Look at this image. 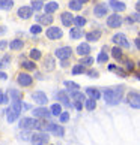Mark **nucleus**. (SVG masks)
<instances>
[{"mask_svg": "<svg viewBox=\"0 0 140 145\" xmlns=\"http://www.w3.org/2000/svg\"><path fill=\"white\" fill-rule=\"evenodd\" d=\"M72 23H74L75 25H77L78 29H82V27H84V25H86V23H88V20H86L84 17H74Z\"/></svg>", "mask_w": 140, "mask_h": 145, "instance_id": "29", "label": "nucleus"}, {"mask_svg": "<svg viewBox=\"0 0 140 145\" xmlns=\"http://www.w3.org/2000/svg\"><path fill=\"white\" fill-rule=\"evenodd\" d=\"M134 44H136V48L139 50V46H140V40H139V37H136V40H134Z\"/></svg>", "mask_w": 140, "mask_h": 145, "instance_id": "53", "label": "nucleus"}, {"mask_svg": "<svg viewBox=\"0 0 140 145\" xmlns=\"http://www.w3.org/2000/svg\"><path fill=\"white\" fill-rule=\"evenodd\" d=\"M94 14L96 17H104V15H107V5L105 3H98L94 9Z\"/></svg>", "mask_w": 140, "mask_h": 145, "instance_id": "17", "label": "nucleus"}, {"mask_svg": "<svg viewBox=\"0 0 140 145\" xmlns=\"http://www.w3.org/2000/svg\"><path fill=\"white\" fill-rule=\"evenodd\" d=\"M54 56L57 58H60V60H66V58H69L72 56V50L69 46H62V48H57Z\"/></svg>", "mask_w": 140, "mask_h": 145, "instance_id": "8", "label": "nucleus"}, {"mask_svg": "<svg viewBox=\"0 0 140 145\" xmlns=\"http://www.w3.org/2000/svg\"><path fill=\"white\" fill-rule=\"evenodd\" d=\"M84 105H86V108H88V111H94L95 108H96V100H94V99H86L84 100Z\"/></svg>", "mask_w": 140, "mask_h": 145, "instance_id": "33", "label": "nucleus"}, {"mask_svg": "<svg viewBox=\"0 0 140 145\" xmlns=\"http://www.w3.org/2000/svg\"><path fill=\"white\" fill-rule=\"evenodd\" d=\"M44 67L47 69V71H53V69L56 67V63H54V57L53 56H47L45 58H44Z\"/></svg>", "mask_w": 140, "mask_h": 145, "instance_id": "19", "label": "nucleus"}, {"mask_svg": "<svg viewBox=\"0 0 140 145\" xmlns=\"http://www.w3.org/2000/svg\"><path fill=\"white\" fill-rule=\"evenodd\" d=\"M63 85H65V87H68L71 91H77V90L80 88V85H78L77 82H72V81H65V82H63Z\"/></svg>", "mask_w": 140, "mask_h": 145, "instance_id": "35", "label": "nucleus"}, {"mask_svg": "<svg viewBox=\"0 0 140 145\" xmlns=\"http://www.w3.org/2000/svg\"><path fill=\"white\" fill-rule=\"evenodd\" d=\"M8 94H9V97L12 99V102H21V93L17 88H9Z\"/></svg>", "mask_w": 140, "mask_h": 145, "instance_id": "25", "label": "nucleus"}, {"mask_svg": "<svg viewBox=\"0 0 140 145\" xmlns=\"http://www.w3.org/2000/svg\"><path fill=\"white\" fill-rule=\"evenodd\" d=\"M30 141L33 142V145H47L48 141H50V136L44 132H38L30 136Z\"/></svg>", "mask_w": 140, "mask_h": 145, "instance_id": "3", "label": "nucleus"}, {"mask_svg": "<svg viewBox=\"0 0 140 145\" xmlns=\"http://www.w3.org/2000/svg\"><path fill=\"white\" fill-rule=\"evenodd\" d=\"M71 97L74 99V102H82V103L86 100L84 99V94L80 93V91H71Z\"/></svg>", "mask_w": 140, "mask_h": 145, "instance_id": "30", "label": "nucleus"}, {"mask_svg": "<svg viewBox=\"0 0 140 145\" xmlns=\"http://www.w3.org/2000/svg\"><path fill=\"white\" fill-rule=\"evenodd\" d=\"M42 8H44V5L41 3V0H33L32 2V6H30L32 10H41Z\"/></svg>", "mask_w": 140, "mask_h": 145, "instance_id": "39", "label": "nucleus"}, {"mask_svg": "<svg viewBox=\"0 0 140 145\" xmlns=\"http://www.w3.org/2000/svg\"><path fill=\"white\" fill-rule=\"evenodd\" d=\"M89 52H90L89 44H80V45L77 46V54H78V56L84 57V56H89Z\"/></svg>", "mask_w": 140, "mask_h": 145, "instance_id": "20", "label": "nucleus"}, {"mask_svg": "<svg viewBox=\"0 0 140 145\" xmlns=\"http://www.w3.org/2000/svg\"><path fill=\"white\" fill-rule=\"evenodd\" d=\"M68 8L71 9V10H82L83 8V5H80L77 0H71V2L68 3Z\"/></svg>", "mask_w": 140, "mask_h": 145, "instance_id": "32", "label": "nucleus"}, {"mask_svg": "<svg viewBox=\"0 0 140 145\" xmlns=\"http://www.w3.org/2000/svg\"><path fill=\"white\" fill-rule=\"evenodd\" d=\"M100 37H101L100 30H92V31H89V33H86V39H88L89 42H96Z\"/></svg>", "mask_w": 140, "mask_h": 145, "instance_id": "24", "label": "nucleus"}, {"mask_svg": "<svg viewBox=\"0 0 140 145\" xmlns=\"http://www.w3.org/2000/svg\"><path fill=\"white\" fill-rule=\"evenodd\" d=\"M111 56H113V58H116V60H121L122 58V51H121V48L119 46H115L111 50Z\"/></svg>", "mask_w": 140, "mask_h": 145, "instance_id": "36", "label": "nucleus"}, {"mask_svg": "<svg viewBox=\"0 0 140 145\" xmlns=\"http://www.w3.org/2000/svg\"><path fill=\"white\" fill-rule=\"evenodd\" d=\"M107 25H109L110 29H117L122 25V17L117 14H113L110 15L109 18H107Z\"/></svg>", "mask_w": 140, "mask_h": 145, "instance_id": "6", "label": "nucleus"}, {"mask_svg": "<svg viewBox=\"0 0 140 145\" xmlns=\"http://www.w3.org/2000/svg\"><path fill=\"white\" fill-rule=\"evenodd\" d=\"M45 130L53 133V135H56V136H63V133H65L63 127L60 124H56V123H48L47 127H45Z\"/></svg>", "mask_w": 140, "mask_h": 145, "instance_id": "7", "label": "nucleus"}, {"mask_svg": "<svg viewBox=\"0 0 140 145\" xmlns=\"http://www.w3.org/2000/svg\"><path fill=\"white\" fill-rule=\"evenodd\" d=\"M21 66H23V69H26V71H35V69H36V63H33V61H23V63H21Z\"/></svg>", "mask_w": 140, "mask_h": 145, "instance_id": "34", "label": "nucleus"}, {"mask_svg": "<svg viewBox=\"0 0 140 145\" xmlns=\"http://www.w3.org/2000/svg\"><path fill=\"white\" fill-rule=\"evenodd\" d=\"M127 69H128V71H133V69H134V63L131 60H127Z\"/></svg>", "mask_w": 140, "mask_h": 145, "instance_id": "50", "label": "nucleus"}, {"mask_svg": "<svg viewBox=\"0 0 140 145\" xmlns=\"http://www.w3.org/2000/svg\"><path fill=\"white\" fill-rule=\"evenodd\" d=\"M50 114H51V115H60V114H62V106H60V103H54V105H51V108H50Z\"/></svg>", "mask_w": 140, "mask_h": 145, "instance_id": "31", "label": "nucleus"}, {"mask_svg": "<svg viewBox=\"0 0 140 145\" xmlns=\"http://www.w3.org/2000/svg\"><path fill=\"white\" fill-rule=\"evenodd\" d=\"M18 17L20 18H23V20H27V18H30L32 15H33V10L30 9V6H21L20 9H18Z\"/></svg>", "mask_w": 140, "mask_h": 145, "instance_id": "13", "label": "nucleus"}, {"mask_svg": "<svg viewBox=\"0 0 140 145\" xmlns=\"http://www.w3.org/2000/svg\"><path fill=\"white\" fill-rule=\"evenodd\" d=\"M107 61H109V56L104 51H101L98 54V57H96V63H107Z\"/></svg>", "mask_w": 140, "mask_h": 145, "instance_id": "38", "label": "nucleus"}, {"mask_svg": "<svg viewBox=\"0 0 140 145\" xmlns=\"http://www.w3.org/2000/svg\"><path fill=\"white\" fill-rule=\"evenodd\" d=\"M17 82L21 85V87H30L32 82H33V79H32L30 75L23 72V73H20L18 76H17Z\"/></svg>", "mask_w": 140, "mask_h": 145, "instance_id": "9", "label": "nucleus"}, {"mask_svg": "<svg viewBox=\"0 0 140 145\" xmlns=\"http://www.w3.org/2000/svg\"><path fill=\"white\" fill-rule=\"evenodd\" d=\"M32 112H33V115H35L36 118H45V120H47V118L51 117L50 111L45 109V108H36V109H33Z\"/></svg>", "mask_w": 140, "mask_h": 145, "instance_id": "14", "label": "nucleus"}, {"mask_svg": "<svg viewBox=\"0 0 140 145\" xmlns=\"http://www.w3.org/2000/svg\"><path fill=\"white\" fill-rule=\"evenodd\" d=\"M41 31H42V27L39 24H35V25H32V27H30V33H33V35H39Z\"/></svg>", "mask_w": 140, "mask_h": 145, "instance_id": "42", "label": "nucleus"}, {"mask_svg": "<svg viewBox=\"0 0 140 145\" xmlns=\"http://www.w3.org/2000/svg\"><path fill=\"white\" fill-rule=\"evenodd\" d=\"M139 20H140L139 12H136V14H134V17L131 15V17H128V18H127V23H128V24H133V23H137Z\"/></svg>", "mask_w": 140, "mask_h": 145, "instance_id": "43", "label": "nucleus"}, {"mask_svg": "<svg viewBox=\"0 0 140 145\" xmlns=\"http://www.w3.org/2000/svg\"><path fill=\"white\" fill-rule=\"evenodd\" d=\"M86 94H88L90 99H94V100H98L101 97V91L96 90V88H92V87L86 88Z\"/></svg>", "mask_w": 140, "mask_h": 145, "instance_id": "23", "label": "nucleus"}, {"mask_svg": "<svg viewBox=\"0 0 140 145\" xmlns=\"http://www.w3.org/2000/svg\"><path fill=\"white\" fill-rule=\"evenodd\" d=\"M36 21H38V24L39 25H48V24H51L53 23V17L51 15H36Z\"/></svg>", "mask_w": 140, "mask_h": 145, "instance_id": "16", "label": "nucleus"}, {"mask_svg": "<svg viewBox=\"0 0 140 145\" xmlns=\"http://www.w3.org/2000/svg\"><path fill=\"white\" fill-rule=\"evenodd\" d=\"M139 9H140V2L136 3V10H137V12H139Z\"/></svg>", "mask_w": 140, "mask_h": 145, "instance_id": "56", "label": "nucleus"}, {"mask_svg": "<svg viewBox=\"0 0 140 145\" xmlns=\"http://www.w3.org/2000/svg\"><path fill=\"white\" fill-rule=\"evenodd\" d=\"M30 133L29 132H26V133H21V135H20V139H21V141H29V139H30Z\"/></svg>", "mask_w": 140, "mask_h": 145, "instance_id": "47", "label": "nucleus"}, {"mask_svg": "<svg viewBox=\"0 0 140 145\" xmlns=\"http://www.w3.org/2000/svg\"><path fill=\"white\" fill-rule=\"evenodd\" d=\"M59 120H60V123H66L69 120V114L65 111V112H62L60 115H59Z\"/></svg>", "mask_w": 140, "mask_h": 145, "instance_id": "44", "label": "nucleus"}, {"mask_svg": "<svg viewBox=\"0 0 140 145\" xmlns=\"http://www.w3.org/2000/svg\"><path fill=\"white\" fill-rule=\"evenodd\" d=\"M12 6H14L12 0H0V9L2 10H9L12 9Z\"/></svg>", "mask_w": 140, "mask_h": 145, "instance_id": "28", "label": "nucleus"}, {"mask_svg": "<svg viewBox=\"0 0 140 145\" xmlns=\"http://www.w3.org/2000/svg\"><path fill=\"white\" fill-rule=\"evenodd\" d=\"M57 99L60 100V103H62L63 106H66V108H69V106H71V102H69V97L66 96L65 91H59V93H57Z\"/></svg>", "mask_w": 140, "mask_h": 145, "instance_id": "21", "label": "nucleus"}, {"mask_svg": "<svg viewBox=\"0 0 140 145\" xmlns=\"http://www.w3.org/2000/svg\"><path fill=\"white\" fill-rule=\"evenodd\" d=\"M88 75H89L90 78H98V76H100V73L96 72V71H94V69H92V71H89V72H88Z\"/></svg>", "mask_w": 140, "mask_h": 145, "instance_id": "48", "label": "nucleus"}, {"mask_svg": "<svg viewBox=\"0 0 140 145\" xmlns=\"http://www.w3.org/2000/svg\"><path fill=\"white\" fill-rule=\"evenodd\" d=\"M9 60H11V57L9 56H5V58L2 61H0V69H2L3 66H8V63H9Z\"/></svg>", "mask_w": 140, "mask_h": 145, "instance_id": "46", "label": "nucleus"}, {"mask_svg": "<svg viewBox=\"0 0 140 145\" xmlns=\"http://www.w3.org/2000/svg\"><path fill=\"white\" fill-rule=\"evenodd\" d=\"M32 97H33V100L38 105H45L48 102V97H47V94L44 91H33V93H32Z\"/></svg>", "mask_w": 140, "mask_h": 145, "instance_id": "10", "label": "nucleus"}, {"mask_svg": "<svg viewBox=\"0 0 140 145\" xmlns=\"http://www.w3.org/2000/svg\"><path fill=\"white\" fill-rule=\"evenodd\" d=\"M8 96H5L3 94V91H0V105H5V103H8Z\"/></svg>", "mask_w": 140, "mask_h": 145, "instance_id": "45", "label": "nucleus"}, {"mask_svg": "<svg viewBox=\"0 0 140 145\" xmlns=\"http://www.w3.org/2000/svg\"><path fill=\"white\" fill-rule=\"evenodd\" d=\"M8 46V44H6V40H0V50H5V48Z\"/></svg>", "mask_w": 140, "mask_h": 145, "instance_id": "51", "label": "nucleus"}, {"mask_svg": "<svg viewBox=\"0 0 140 145\" xmlns=\"http://www.w3.org/2000/svg\"><path fill=\"white\" fill-rule=\"evenodd\" d=\"M35 123H36L35 118L24 117V118H21V121H20V127L24 129V130H30V129H35Z\"/></svg>", "mask_w": 140, "mask_h": 145, "instance_id": "12", "label": "nucleus"}, {"mask_svg": "<svg viewBox=\"0 0 140 145\" xmlns=\"http://www.w3.org/2000/svg\"><path fill=\"white\" fill-rule=\"evenodd\" d=\"M77 2H78L80 5H83V3H88V2H89V0H77Z\"/></svg>", "mask_w": 140, "mask_h": 145, "instance_id": "55", "label": "nucleus"}, {"mask_svg": "<svg viewBox=\"0 0 140 145\" xmlns=\"http://www.w3.org/2000/svg\"><path fill=\"white\" fill-rule=\"evenodd\" d=\"M44 9H45L47 15H51L53 12H56V10L59 9V3H56V2H48L47 5H44Z\"/></svg>", "mask_w": 140, "mask_h": 145, "instance_id": "22", "label": "nucleus"}, {"mask_svg": "<svg viewBox=\"0 0 140 145\" xmlns=\"http://www.w3.org/2000/svg\"><path fill=\"white\" fill-rule=\"evenodd\" d=\"M115 69H116L115 64H109V71H115Z\"/></svg>", "mask_w": 140, "mask_h": 145, "instance_id": "54", "label": "nucleus"}, {"mask_svg": "<svg viewBox=\"0 0 140 145\" xmlns=\"http://www.w3.org/2000/svg\"><path fill=\"white\" fill-rule=\"evenodd\" d=\"M109 5H110V8H111L113 10H116V12H123V10L127 9L125 3L119 2V0H110Z\"/></svg>", "mask_w": 140, "mask_h": 145, "instance_id": "15", "label": "nucleus"}, {"mask_svg": "<svg viewBox=\"0 0 140 145\" xmlns=\"http://www.w3.org/2000/svg\"><path fill=\"white\" fill-rule=\"evenodd\" d=\"M21 103H23V102H12V106H11L9 109L5 111V112H6V118H8L9 123H14L18 118L20 112H21Z\"/></svg>", "mask_w": 140, "mask_h": 145, "instance_id": "2", "label": "nucleus"}, {"mask_svg": "<svg viewBox=\"0 0 140 145\" xmlns=\"http://www.w3.org/2000/svg\"><path fill=\"white\" fill-rule=\"evenodd\" d=\"M30 57H32V60H39V58L42 57V54H41L39 50L33 48V50H30Z\"/></svg>", "mask_w": 140, "mask_h": 145, "instance_id": "40", "label": "nucleus"}, {"mask_svg": "<svg viewBox=\"0 0 140 145\" xmlns=\"http://www.w3.org/2000/svg\"><path fill=\"white\" fill-rule=\"evenodd\" d=\"M139 100H140L139 91H130V93H128V103H130L134 109H139Z\"/></svg>", "mask_w": 140, "mask_h": 145, "instance_id": "11", "label": "nucleus"}, {"mask_svg": "<svg viewBox=\"0 0 140 145\" xmlns=\"http://www.w3.org/2000/svg\"><path fill=\"white\" fill-rule=\"evenodd\" d=\"M8 78V75L5 73V72H0V79H6Z\"/></svg>", "mask_w": 140, "mask_h": 145, "instance_id": "52", "label": "nucleus"}, {"mask_svg": "<svg viewBox=\"0 0 140 145\" xmlns=\"http://www.w3.org/2000/svg\"><path fill=\"white\" fill-rule=\"evenodd\" d=\"M45 36L48 39L51 40H57V39H62L63 36V31L60 27H56V25H51V27H48V30L45 31Z\"/></svg>", "mask_w": 140, "mask_h": 145, "instance_id": "4", "label": "nucleus"}, {"mask_svg": "<svg viewBox=\"0 0 140 145\" xmlns=\"http://www.w3.org/2000/svg\"><path fill=\"white\" fill-rule=\"evenodd\" d=\"M80 73H84V67L82 64H75L72 67V75H80Z\"/></svg>", "mask_w": 140, "mask_h": 145, "instance_id": "41", "label": "nucleus"}, {"mask_svg": "<svg viewBox=\"0 0 140 145\" xmlns=\"http://www.w3.org/2000/svg\"><path fill=\"white\" fill-rule=\"evenodd\" d=\"M111 40H113V44H116L119 48H130V42H128L127 36L123 33H116L111 37Z\"/></svg>", "mask_w": 140, "mask_h": 145, "instance_id": "5", "label": "nucleus"}, {"mask_svg": "<svg viewBox=\"0 0 140 145\" xmlns=\"http://www.w3.org/2000/svg\"><path fill=\"white\" fill-rule=\"evenodd\" d=\"M60 20H62V24L65 25V27H69V25L72 24L74 17H72V14H71V12H62Z\"/></svg>", "mask_w": 140, "mask_h": 145, "instance_id": "18", "label": "nucleus"}, {"mask_svg": "<svg viewBox=\"0 0 140 145\" xmlns=\"http://www.w3.org/2000/svg\"><path fill=\"white\" fill-rule=\"evenodd\" d=\"M122 93H123V88L122 87H111V88H104L103 90V94H104V99L109 105H117L119 100L122 99Z\"/></svg>", "mask_w": 140, "mask_h": 145, "instance_id": "1", "label": "nucleus"}, {"mask_svg": "<svg viewBox=\"0 0 140 145\" xmlns=\"http://www.w3.org/2000/svg\"><path fill=\"white\" fill-rule=\"evenodd\" d=\"M92 63H94V58H92V57H89V56H86V57H83L82 60H80L78 64H82V66L84 67V66H90Z\"/></svg>", "mask_w": 140, "mask_h": 145, "instance_id": "37", "label": "nucleus"}, {"mask_svg": "<svg viewBox=\"0 0 140 145\" xmlns=\"http://www.w3.org/2000/svg\"><path fill=\"white\" fill-rule=\"evenodd\" d=\"M69 36H71V39H80L83 36V30L78 27H72L69 30Z\"/></svg>", "mask_w": 140, "mask_h": 145, "instance_id": "27", "label": "nucleus"}, {"mask_svg": "<svg viewBox=\"0 0 140 145\" xmlns=\"http://www.w3.org/2000/svg\"><path fill=\"white\" fill-rule=\"evenodd\" d=\"M23 46H24V40H23V39H14V40L9 44V48H11V50H14V51L21 50Z\"/></svg>", "mask_w": 140, "mask_h": 145, "instance_id": "26", "label": "nucleus"}, {"mask_svg": "<svg viewBox=\"0 0 140 145\" xmlns=\"http://www.w3.org/2000/svg\"><path fill=\"white\" fill-rule=\"evenodd\" d=\"M74 108L78 109V111H82L83 109V103H82V102H74Z\"/></svg>", "mask_w": 140, "mask_h": 145, "instance_id": "49", "label": "nucleus"}]
</instances>
